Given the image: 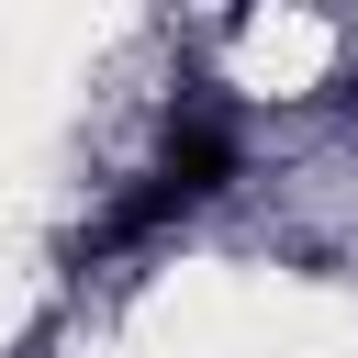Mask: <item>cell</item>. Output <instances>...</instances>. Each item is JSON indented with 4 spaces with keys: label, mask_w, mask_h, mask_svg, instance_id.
<instances>
[{
    "label": "cell",
    "mask_w": 358,
    "mask_h": 358,
    "mask_svg": "<svg viewBox=\"0 0 358 358\" xmlns=\"http://www.w3.org/2000/svg\"><path fill=\"white\" fill-rule=\"evenodd\" d=\"M235 179V123H213V112H190V123H168V145H157V168H145V190L112 213V246H134V235H168L179 213H201L213 190Z\"/></svg>",
    "instance_id": "obj_1"
}]
</instances>
